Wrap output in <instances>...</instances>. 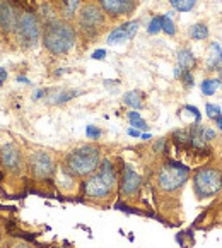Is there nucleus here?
Returning <instances> with one entry per match:
<instances>
[{"label":"nucleus","instance_id":"obj_1","mask_svg":"<svg viewBox=\"0 0 222 248\" xmlns=\"http://www.w3.org/2000/svg\"><path fill=\"white\" fill-rule=\"evenodd\" d=\"M117 183H118L117 170L111 164V161L104 159L101 161L99 168L91 176H88L82 188H84V195L88 199H91L94 202H103V201H108L115 194Z\"/></svg>","mask_w":222,"mask_h":248},{"label":"nucleus","instance_id":"obj_2","mask_svg":"<svg viewBox=\"0 0 222 248\" xmlns=\"http://www.w3.org/2000/svg\"><path fill=\"white\" fill-rule=\"evenodd\" d=\"M43 45L51 55H65L74 48L77 41V31L69 21L55 19L43 26Z\"/></svg>","mask_w":222,"mask_h":248},{"label":"nucleus","instance_id":"obj_3","mask_svg":"<svg viewBox=\"0 0 222 248\" xmlns=\"http://www.w3.org/2000/svg\"><path fill=\"white\" fill-rule=\"evenodd\" d=\"M101 164V149L94 144H84L70 151L65 157L63 168L74 178H88Z\"/></svg>","mask_w":222,"mask_h":248},{"label":"nucleus","instance_id":"obj_4","mask_svg":"<svg viewBox=\"0 0 222 248\" xmlns=\"http://www.w3.org/2000/svg\"><path fill=\"white\" fill-rule=\"evenodd\" d=\"M104 26L106 14L99 7V4L89 2V4L80 7L79 14H77V30H79V33L82 36L88 38V40H92V38H96L98 34L103 33Z\"/></svg>","mask_w":222,"mask_h":248},{"label":"nucleus","instance_id":"obj_5","mask_svg":"<svg viewBox=\"0 0 222 248\" xmlns=\"http://www.w3.org/2000/svg\"><path fill=\"white\" fill-rule=\"evenodd\" d=\"M190 176V168L181 163H173L168 161L164 163L156 175V185L164 194H173L179 190L186 183Z\"/></svg>","mask_w":222,"mask_h":248},{"label":"nucleus","instance_id":"obj_6","mask_svg":"<svg viewBox=\"0 0 222 248\" xmlns=\"http://www.w3.org/2000/svg\"><path fill=\"white\" fill-rule=\"evenodd\" d=\"M193 190L202 201L215 197L222 190V171L217 166H202L193 175Z\"/></svg>","mask_w":222,"mask_h":248},{"label":"nucleus","instance_id":"obj_7","mask_svg":"<svg viewBox=\"0 0 222 248\" xmlns=\"http://www.w3.org/2000/svg\"><path fill=\"white\" fill-rule=\"evenodd\" d=\"M15 33H17L19 43L24 48L36 46L43 34V26L40 22V17L31 11L21 12L17 17V24H15Z\"/></svg>","mask_w":222,"mask_h":248},{"label":"nucleus","instance_id":"obj_8","mask_svg":"<svg viewBox=\"0 0 222 248\" xmlns=\"http://www.w3.org/2000/svg\"><path fill=\"white\" fill-rule=\"evenodd\" d=\"M28 166L30 171L33 175V178L36 180H48L55 171V163L53 157L46 153V151H34L28 157Z\"/></svg>","mask_w":222,"mask_h":248},{"label":"nucleus","instance_id":"obj_9","mask_svg":"<svg viewBox=\"0 0 222 248\" xmlns=\"http://www.w3.org/2000/svg\"><path fill=\"white\" fill-rule=\"evenodd\" d=\"M0 164L4 166V170H7L9 173H12V175L21 173L22 166H24L21 149L12 142L2 146L0 147Z\"/></svg>","mask_w":222,"mask_h":248},{"label":"nucleus","instance_id":"obj_10","mask_svg":"<svg viewBox=\"0 0 222 248\" xmlns=\"http://www.w3.org/2000/svg\"><path fill=\"white\" fill-rule=\"evenodd\" d=\"M99 7L104 11L106 16L117 19L132 14L137 7V2L135 0H99Z\"/></svg>","mask_w":222,"mask_h":248},{"label":"nucleus","instance_id":"obj_11","mask_svg":"<svg viewBox=\"0 0 222 248\" xmlns=\"http://www.w3.org/2000/svg\"><path fill=\"white\" fill-rule=\"evenodd\" d=\"M140 185H142L140 175L133 168H130V166H125L123 175H121V183H120V194L123 197H133L138 192V188H140Z\"/></svg>","mask_w":222,"mask_h":248},{"label":"nucleus","instance_id":"obj_12","mask_svg":"<svg viewBox=\"0 0 222 248\" xmlns=\"http://www.w3.org/2000/svg\"><path fill=\"white\" fill-rule=\"evenodd\" d=\"M17 11L9 0H0V30L4 33H12L15 31L17 24Z\"/></svg>","mask_w":222,"mask_h":248},{"label":"nucleus","instance_id":"obj_13","mask_svg":"<svg viewBox=\"0 0 222 248\" xmlns=\"http://www.w3.org/2000/svg\"><path fill=\"white\" fill-rule=\"evenodd\" d=\"M205 127L195 124L190 128V146L195 151H207V140H205Z\"/></svg>","mask_w":222,"mask_h":248},{"label":"nucleus","instance_id":"obj_14","mask_svg":"<svg viewBox=\"0 0 222 248\" xmlns=\"http://www.w3.org/2000/svg\"><path fill=\"white\" fill-rule=\"evenodd\" d=\"M197 65V60L193 57V53L188 50V48H181L178 51V67L183 70V72H192L193 67Z\"/></svg>","mask_w":222,"mask_h":248},{"label":"nucleus","instance_id":"obj_15","mask_svg":"<svg viewBox=\"0 0 222 248\" xmlns=\"http://www.w3.org/2000/svg\"><path fill=\"white\" fill-rule=\"evenodd\" d=\"M79 94V91H74V89H62V91H53L48 94V103L50 105H63V103L70 101L72 98Z\"/></svg>","mask_w":222,"mask_h":248},{"label":"nucleus","instance_id":"obj_16","mask_svg":"<svg viewBox=\"0 0 222 248\" xmlns=\"http://www.w3.org/2000/svg\"><path fill=\"white\" fill-rule=\"evenodd\" d=\"M208 69L222 70V48L219 43L210 45V55H208Z\"/></svg>","mask_w":222,"mask_h":248},{"label":"nucleus","instance_id":"obj_17","mask_svg":"<svg viewBox=\"0 0 222 248\" xmlns=\"http://www.w3.org/2000/svg\"><path fill=\"white\" fill-rule=\"evenodd\" d=\"M144 99H146V96H144V93L142 91H128V93H125V96H123V103L127 106H130V108H133V109H140L144 106Z\"/></svg>","mask_w":222,"mask_h":248},{"label":"nucleus","instance_id":"obj_18","mask_svg":"<svg viewBox=\"0 0 222 248\" xmlns=\"http://www.w3.org/2000/svg\"><path fill=\"white\" fill-rule=\"evenodd\" d=\"M108 45H121L125 41H128V34H127V30H125V24H121L120 28L113 30L111 33L108 34Z\"/></svg>","mask_w":222,"mask_h":248},{"label":"nucleus","instance_id":"obj_19","mask_svg":"<svg viewBox=\"0 0 222 248\" xmlns=\"http://www.w3.org/2000/svg\"><path fill=\"white\" fill-rule=\"evenodd\" d=\"M190 38H192V40H197V41L207 40L208 38L207 24H204V22H197V24H193L192 28H190Z\"/></svg>","mask_w":222,"mask_h":248},{"label":"nucleus","instance_id":"obj_20","mask_svg":"<svg viewBox=\"0 0 222 248\" xmlns=\"http://www.w3.org/2000/svg\"><path fill=\"white\" fill-rule=\"evenodd\" d=\"M219 84H221V82H219L217 79H205L200 84V89L205 96H212V94H215V91L219 89Z\"/></svg>","mask_w":222,"mask_h":248},{"label":"nucleus","instance_id":"obj_21","mask_svg":"<svg viewBox=\"0 0 222 248\" xmlns=\"http://www.w3.org/2000/svg\"><path fill=\"white\" fill-rule=\"evenodd\" d=\"M161 26H163V31H164V33L169 34V36H173V34L176 33L175 22L171 21V17H169L168 14H166V16H161Z\"/></svg>","mask_w":222,"mask_h":248},{"label":"nucleus","instance_id":"obj_22","mask_svg":"<svg viewBox=\"0 0 222 248\" xmlns=\"http://www.w3.org/2000/svg\"><path fill=\"white\" fill-rule=\"evenodd\" d=\"M80 0H63V11H65L67 17H72L75 14V11L79 9Z\"/></svg>","mask_w":222,"mask_h":248},{"label":"nucleus","instance_id":"obj_23","mask_svg":"<svg viewBox=\"0 0 222 248\" xmlns=\"http://www.w3.org/2000/svg\"><path fill=\"white\" fill-rule=\"evenodd\" d=\"M175 140L179 146H190V132L188 130H176Z\"/></svg>","mask_w":222,"mask_h":248},{"label":"nucleus","instance_id":"obj_24","mask_svg":"<svg viewBox=\"0 0 222 248\" xmlns=\"http://www.w3.org/2000/svg\"><path fill=\"white\" fill-rule=\"evenodd\" d=\"M161 30H163V26H161V16H157V17H152V19H150L149 28H147L149 34H157Z\"/></svg>","mask_w":222,"mask_h":248},{"label":"nucleus","instance_id":"obj_25","mask_svg":"<svg viewBox=\"0 0 222 248\" xmlns=\"http://www.w3.org/2000/svg\"><path fill=\"white\" fill-rule=\"evenodd\" d=\"M86 135H88V139H92V140L99 139V137H101V128L94 127V125H88V127H86Z\"/></svg>","mask_w":222,"mask_h":248},{"label":"nucleus","instance_id":"obj_26","mask_svg":"<svg viewBox=\"0 0 222 248\" xmlns=\"http://www.w3.org/2000/svg\"><path fill=\"white\" fill-rule=\"evenodd\" d=\"M205 109H207L208 118H212V120H215V118L221 115V108L215 106V105H212V103H207V105H205Z\"/></svg>","mask_w":222,"mask_h":248},{"label":"nucleus","instance_id":"obj_27","mask_svg":"<svg viewBox=\"0 0 222 248\" xmlns=\"http://www.w3.org/2000/svg\"><path fill=\"white\" fill-rule=\"evenodd\" d=\"M195 2H197V0H183L181 4L178 5V9H176V11H179V12H188V11H192V9L195 7Z\"/></svg>","mask_w":222,"mask_h":248},{"label":"nucleus","instance_id":"obj_28","mask_svg":"<svg viewBox=\"0 0 222 248\" xmlns=\"http://www.w3.org/2000/svg\"><path fill=\"white\" fill-rule=\"evenodd\" d=\"M132 127L133 128H138V130H149V125H147L146 120H142V118H133V120H130Z\"/></svg>","mask_w":222,"mask_h":248},{"label":"nucleus","instance_id":"obj_29","mask_svg":"<svg viewBox=\"0 0 222 248\" xmlns=\"http://www.w3.org/2000/svg\"><path fill=\"white\" fill-rule=\"evenodd\" d=\"M185 109L186 111H190V113H193L195 115V124H200V120H202V115H200V111H198L195 106H192V105H188V106H185Z\"/></svg>","mask_w":222,"mask_h":248},{"label":"nucleus","instance_id":"obj_30","mask_svg":"<svg viewBox=\"0 0 222 248\" xmlns=\"http://www.w3.org/2000/svg\"><path fill=\"white\" fill-rule=\"evenodd\" d=\"M205 140H212V139H217V134H215V130H212V128H205Z\"/></svg>","mask_w":222,"mask_h":248},{"label":"nucleus","instance_id":"obj_31","mask_svg":"<svg viewBox=\"0 0 222 248\" xmlns=\"http://www.w3.org/2000/svg\"><path fill=\"white\" fill-rule=\"evenodd\" d=\"M106 57V50H96L94 53L91 55V59H94V60H103Z\"/></svg>","mask_w":222,"mask_h":248},{"label":"nucleus","instance_id":"obj_32","mask_svg":"<svg viewBox=\"0 0 222 248\" xmlns=\"http://www.w3.org/2000/svg\"><path fill=\"white\" fill-rule=\"evenodd\" d=\"M11 248H33V247L28 245V243H24V241H17V243L11 245Z\"/></svg>","mask_w":222,"mask_h":248},{"label":"nucleus","instance_id":"obj_33","mask_svg":"<svg viewBox=\"0 0 222 248\" xmlns=\"http://www.w3.org/2000/svg\"><path fill=\"white\" fill-rule=\"evenodd\" d=\"M5 79H7V70L0 67V88H2V84H4Z\"/></svg>","mask_w":222,"mask_h":248},{"label":"nucleus","instance_id":"obj_34","mask_svg":"<svg viewBox=\"0 0 222 248\" xmlns=\"http://www.w3.org/2000/svg\"><path fill=\"white\" fill-rule=\"evenodd\" d=\"M128 135H132V137H140L142 134H140V132H138L137 128L132 127V128H128Z\"/></svg>","mask_w":222,"mask_h":248},{"label":"nucleus","instance_id":"obj_35","mask_svg":"<svg viewBox=\"0 0 222 248\" xmlns=\"http://www.w3.org/2000/svg\"><path fill=\"white\" fill-rule=\"evenodd\" d=\"M164 144H166V139H161V140H157V144H156V146H154V149H156V151H161V149H163V146H164Z\"/></svg>","mask_w":222,"mask_h":248},{"label":"nucleus","instance_id":"obj_36","mask_svg":"<svg viewBox=\"0 0 222 248\" xmlns=\"http://www.w3.org/2000/svg\"><path fill=\"white\" fill-rule=\"evenodd\" d=\"M43 94H46V91H44V89H40V91H36L34 93V96H33V99H40L41 96Z\"/></svg>","mask_w":222,"mask_h":248},{"label":"nucleus","instance_id":"obj_37","mask_svg":"<svg viewBox=\"0 0 222 248\" xmlns=\"http://www.w3.org/2000/svg\"><path fill=\"white\" fill-rule=\"evenodd\" d=\"M17 82H22V84H30V79L24 76H17Z\"/></svg>","mask_w":222,"mask_h":248},{"label":"nucleus","instance_id":"obj_38","mask_svg":"<svg viewBox=\"0 0 222 248\" xmlns=\"http://www.w3.org/2000/svg\"><path fill=\"white\" fill-rule=\"evenodd\" d=\"M181 2H183V0H169V4H171L175 9H178V5L181 4Z\"/></svg>","mask_w":222,"mask_h":248},{"label":"nucleus","instance_id":"obj_39","mask_svg":"<svg viewBox=\"0 0 222 248\" xmlns=\"http://www.w3.org/2000/svg\"><path fill=\"white\" fill-rule=\"evenodd\" d=\"M128 118H130V120H133V118H140V115H138L137 111H130V113H128Z\"/></svg>","mask_w":222,"mask_h":248},{"label":"nucleus","instance_id":"obj_40","mask_svg":"<svg viewBox=\"0 0 222 248\" xmlns=\"http://www.w3.org/2000/svg\"><path fill=\"white\" fill-rule=\"evenodd\" d=\"M215 125H217V127L222 130V117H221V115H219V117L215 118Z\"/></svg>","mask_w":222,"mask_h":248},{"label":"nucleus","instance_id":"obj_41","mask_svg":"<svg viewBox=\"0 0 222 248\" xmlns=\"http://www.w3.org/2000/svg\"><path fill=\"white\" fill-rule=\"evenodd\" d=\"M140 137H142L144 140H149V139H152V137H150V134H142V135H140Z\"/></svg>","mask_w":222,"mask_h":248},{"label":"nucleus","instance_id":"obj_42","mask_svg":"<svg viewBox=\"0 0 222 248\" xmlns=\"http://www.w3.org/2000/svg\"><path fill=\"white\" fill-rule=\"evenodd\" d=\"M0 238H2V228H0Z\"/></svg>","mask_w":222,"mask_h":248},{"label":"nucleus","instance_id":"obj_43","mask_svg":"<svg viewBox=\"0 0 222 248\" xmlns=\"http://www.w3.org/2000/svg\"><path fill=\"white\" fill-rule=\"evenodd\" d=\"M219 211H221V214H222V207H219Z\"/></svg>","mask_w":222,"mask_h":248}]
</instances>
